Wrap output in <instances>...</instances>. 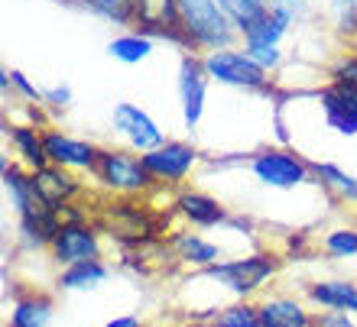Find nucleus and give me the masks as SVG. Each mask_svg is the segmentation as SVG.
I'll return each mask as SVG.
<instances>
[{
    "instance_id": "1",
    "label": "nucleus",
    "mask_w": 357,
    "mask_h": 327,
    "mask_svg": "<svg viewBox=\"0 0 357 327\" xmlns=\"http://www.w3.org/2000/svg\"><path fill=\"white\" fill-rule=\"evenodd\" d=\"M178 3V33L185 49L195 56H208L218 49L241 46V33L234 23L225 17V10L218 7V0H176Z\"/></svg>"
},
{
    "instance_id": "2",
    "label": "nucleus",
    "mask_w": 357,
    "mask_h": 327,
    "mask_svg": "<svg viewBox=\"0 0 357 327\" xmlns=\"http://www.w3.org/2000/svg\"><path fill=\"white\" fill-rule=\"evenodd\" d=\"M202 68H205L208 81L225 84V88H237V91H266L270 88V75L241 46L202 56Z\"/></svg>"
},
{
    "instance_id": "3",
    "label": "nucleus",
    "mask_w": 357,
    "mask_h": 327,
    "mask_svg": "<svg viewBox=\"0 0 357 327\" xmlns=\"http://www.w3.org/2000/svg\"><path fill=\"white\" fill-rule=\"evenodd\" d=\"M205 279H215L218 285H225L227 292L234 295H250L264 285L266 279L276 276V256L270 253H254V256H244V260H225V262H215L202 272Z\"/></svg>"
},
{
    "instance_id": "4",
    "label": "nucleus",
    "mask_w": 357,
    "mask_h": 327,
    "mask_svg": "<svg viewBox=\"0 0 357 327\" xmlns=\"http://www.w3.org/2000/svg\"><path fill=\"white\" fill-rule=\"evenodd\" d=\"M91 175L117 195H137L153 185L150 172L143 166V156H133L127 150H101Z\"/></svg>"
},
{
    "instance_id": "5",
    "label": "nucleus",
    "mask_w": 357,
    "mask_h": 327,
    "mask_svg": "<svg viewBox=\"0 0 357 327\" xmlns=\"http://www.w3.org/2000/svg\"><path fill=\"white\" fill-rule=\"evenodd\" d=\"M250 172L266 188H299L302 182H309L312 162L289 150H260L250 156Z\"/></svg>"
},
{
    "instance_id": "6",
    "label": "nucleus",
    "mask_w": 357,
    "mask_h": 327,
    "mask_svg": "<svg viewBox=\"0 0 357 327\" xmlns=\"http://www.w3.org/2000/svg\"><path fill=\"white\" fill-rule=\"evenodd\" d=\"M49 253L66 269L68 266H78V262H94V260H101V237L85 221H62Z\"/></svg>"
},
{
    "instance_id": "7",
    "label": "nucleus",
    "mask_w": 357,
    "mask_h": 327,
    "mask_svg": "<svg viewBox=\"0 0 357 327\" xmlns=\"http://www.w3.org/2000/svg\"><path fill=\"white\" fill-rule=\"evenodd\" d=\"M195 162H198V150L192 143H182V140H166L160 150L143 152V166H146L153 182H160V185L185 182L192 175Z\"/></svg>"
},
{
    "instance_id": "8",
    "label": "nucleus",
    "mask_w": 357,
    "mask_h": 327,
    "mask_svg": "<svg viewBox=\"0 0 357 327\" xmlns=\"http://www.w3.org/2000/svg\"><path fill=\"white\" fill-rule=\"evenodd\" d=\"M111 120H114V130L121 133L123 140L130 143L137 152H153V150H160L162 143H166V133L156 127V120L143 111L140 104H130V101L114 104Z\"/></svg>"
},
{
    "instance_id": "9",
    "label": "nucleus",
    "mask_w": 357,
    "mask_h": 327,
    "mask_svg": "<svg viewBox=\"0 0 357 327\" xmlns=\"http://www.w3.org/2000/svg\"><path fill=\"white\" fill-rule=\"evenodd\" d=\"M176 88H178V104H182V117L188 127H198L202 113H205V97H208V75L202 68V56H185L178 58L176 72Z\"/></svg>"
},
{
    "instance_id": "10",
    "label": "nucleus",
    "mask_w": 357,
    "mask_h": 327,
    "mask_svg": "<svg viewBox=\"0 0 357 327\" xmlns=\"http://www.w3.org/2000/svg\"><path fill=\"white\" fill-rule=\"evenodd\" d=\"M321 107V117L341 136H357V88L348 84H325L312 94Z\"/></svg>"
},
{
    "instance_id": "11",
    "label": "nucleus",
    "mask_w": 357,
    "mask_h": 327,
    "mask_svg": "<svg viewBox=\"0 0 357 327\" xmlns=\"http://www.w3.org/2000/svg\"><path fill=\"white\" fill-rule=\"evenodd\" d=\"M43 143H46V159L52 162V166L68 168V172H72V168H78V172H94L98 156H101L98 146H91V143H85V140H75V136H68V133H62V130H52V127L43 130Z\"/></svg>"
},
{
    "instance_id": "12",
    "label": "nucleus",
    "mask_w": 357,
    "mask_h": 327,
    "mask_svg": "<svg viewBox=\"0 0 357 327\" xmlns=\"http://www.w3.org/2000/svg\"><path fill=\"white\" fill-rule=\"evenodd\" d=\"M29 178H33V191H36V201L43 207H49V211H66L68 205H72V198L82 191V185H78V178L68 172V168L62 166H43L39 172H29Z\"/></svg>"
},
{
    "instance_id": "13",
    "label": "nucleus",
    "mask_w": 357,
    "mask_h": 327,
    "mask_svg": "<svg viewBox=\"0 0 357 327\" xmlns=\"http://www.w3.org/2000/svg\"><path fill=\"white\" fill-rule=\"evenodd\" d=\"M137 29L153 39H169L185 49L178 33V3L176 0H137Z\"/></svg>"
},
{
    "instance_id": "14",
    "label": "nucleus",
    "mask_w": 357,
    "mask_h": 327,
    "mask_svg": "<svg viewBox=\"0 0 357 327\" xmlns=\"http://www.w3.org/2000/svg\"><path fill=\"white\" fill-rule=\"evenodd\" d=\"M3 136H7L13 156H17L29 172H39L43 166H49L46 143H43V130L26 127V123H17V127H7V123H3Z\"/></svg>"
},
{
    "instance_id": "15",
    "label": "nucleus",
    "mask_w": 357,
    "mask_h": 327,
    "mask_svg": "<svg viewBox=\"0 0 357 327\" xmlns=\"http://www.w3.org/2000/svg\"><path fill=\"white\" fill-rule=\"evenodd\" d=\"M312 305H319L325 311H338V314H357V285L344 279H328V282H312L305 289Z\"/></svg>"
},
{
    "instance_id": "16",
    "label": "nucleus",
    "mask_w": 357,
    "mask_h": 327,
    "mask_svg": "<svg viewBox=\"0 0 357 327\" xmlns=\"http://www.w3.org/2000/svg\"><path fill=\"white\" fill-rule=\"evenodd\" d=\"M176 207H178V214L195 227L227 224V211L218 205L211 195H202V191H182V195L176 198Z\"/></svg>"
},
{
    "instance_id": "17",
    "label": "nucleus",
    "mask_w": 357,
    "mask_h": 327,
    "mask_svg": "<svg viewBox=\"0 0 357 327\" xmlns=\"http://www.w3.org/2000/svg\"><path fill=\"white\" fill-rule=\"evenodd\" d=\"M260 327H315V318L296 298H266L257 305Z\"/></svg>"
},
{
    "instance_id": "18",
    "label": "nucleus",
    "mask_w": 357,
    "mask_h": 327,
    "mask_svg": "<svg viewBox=\"0 0 357 327\" xmlns=\"http://www.w3.org/2000/svg\"><path fill=\"white\" fill-rule=\"evenodd\" d=\"M0 178H3V191H7L10 205L17 207V217H26V214H33V211L43 207L36 201V191H33V178L23 175L20 166H10V162L3 159V166H0Z\"/></svg>"
},
{
    "instance_id": "19",
    "label": "nucleus",
    "mask_w": 357,
    "mask_h": 327,
    "mask_svg": "<svg viewBox=\"0 0 357 327\" xmlns=\"http://www.w3.org/2000/svg\"><path fill=\"white\" fill-rule=\"evenodd\" d=\"M153 49H156L153 36L140 33V29H127V33H121V36H114L107 42V56L114 62H121V65H140L153 56Z\"/></svg>"
},
{
    "instance_id": "20",
    "label": "nucleus",
    "mask_w": 357,
    "mask_h": 327,
    "mask_svg": "<svg viewBox=\"0 0 357 327\" xmlns=\"http://www.w3.org/2000/svg\"><path fill=\"white\" fill-rule=\"evenodd\" d=\"M169 244L178 260L188 262V266H198V269H208V266H215V262H225L221 260V250L198 234H176Z\"/></svg>"
},
{
    "instance_id": "21",
    "label": "nucleus",
    "mask_w": 357,
    "mask_h": 327,
    "mask_svg": "<svg viewBox=\"0 0 357 327\" xmlns=\"http://www.w3.org/2000/svg\"><path fill=\"white\" fill-rule=\"evenodd\" d=\"M107 276H111V269H107L101 260L78 262V266H68V269L59 272V289H66V292H88V289L104 285V282H107Z\"/></svg>"
},
{
    "instance_id": "22",
    "label": "nucleus",
    "mask_w": 357,
    "mask_h": 327,
    "mask_svg": "<svg viewBox=\"0 0 357 327\" xmlns=\"http://www.w3.org/2000/svg\"><path fill=\"white\" fill-rule=\"evenodd\" d=\"M49 321H52V301L46 295H26L13 301L7 327H46Z\"/></svg>"
},
{
    "instance_id": "23",
    "label": "nucleus",
    "mask_w": 357,
    "mask_h": 327,
    "mask_svg": "<svg viewBox=\"0 0 357 327\" xmlns=\"http://www.w3.org/2000/svg\"><path fill=\"white\" fill-rule=\"evenodd\" d=\"M72 3L114 26H137V0H72Z\"/></svg>"
},
{
    "instance_id": "24",
    "label": "nucleus",
    "mask_w": 357,
    "mask_h": 327,
    "mask_svg": "<svg viewBox=\"0 0 357 327\" xmlns=\"http://www.w3.org/2000/svg\"><path fill=\"white\" fill-rule=\"evenodd\" d=\"M312 175L319 178L328 191H335L338 198L357 205V175L344 172V168L335 166V162H312Z\"/></svg>"
},
{
    "instance_id": "25",
    "label": "nucleus",
    "mask_w": 357,
    "mask_h": 327,
    "mask_svg": "<svg viewBox=\"0 0 357 327\" xmlns=\"http://www.w3.org/2000/svg\"><path fill=\"white\" fill-rule=\"evenodd\" d=\"M218 7L225 10V17L234 23V29L241 36L270 13V3H266V0H218Z\"/></svg>"
},
{
    "instance_id": "26",
    "label": "nucleus",
    "mask_w": 357,
    "mask_h": 327,
    "mask_svg": "<svg viewBox=\"0 0 357 327\" xmlns=\"http://www.w3.org/2000/svg\"><path fill=\"white\" fill-rule=\"evenodd\" d=\"M296 26V23H292L289 17H282V13H266L264 19H260V23H257V26H250L244 33V36H241V42H260V46H280L282 39L289 36V29Z\"/></svg>"
},
{
    "instance_id": "27",
    "label": "nucleus",
    "mask_w": 357,
    "mask_h": 327,
    "mask_svg": "<svg viewBox=\"0 0 357 327\" xmlns=\"http://www.w3.org/2000/svg\"><path fill=\"white\" fill-rule=\"evenodd\" d=\"M211 327H260V311L254 305H231L211 314Z\"/></svg>"
},
{
    "instance_id": "28",
    "label": "nucleus",
    "mask_w": 357,
    "mask_h": 327,
    "mask_svg": "<svg viewBox=\"0 0 357 327\" xmlns=\"http://www.w3.org/2000/svg\"><path fill=\"white\" fill-rule=\"evenodd\" d=\"M328 17L335 33L357 36V0H328Z\"/></svg>"
},
{
    "instance_id": "29",
    "label": "nucleus",
    "mask_w": 357,
    "mask_h": 327,
    "mask_svg": "<svg viewBox=\"0 0 357 327\" xmlns=\"http://www.w3.org/2000/svg\"><path fill=\"white\" fill-rule=\"evenodd\" d=\"M328 81L331 84H348L357 88V52H338L328 65Z\"/></svg>"
},
{
    "instance_id": "30",
    "label": "nucleus",
    "mask_w": 357,
    "mask_h": 327,
    "mask_svg": "<svg viewBox=\"0 0 357 327\" xmlns=\"http://www.w3.org/2000/svg\"><path fill=\"white\" fill-rule=\"evenodd\" d=\"M241 49H244L247 56L254 58L257 65L264 68L266 75H273V72H280V65H282V49H280V46H260V42H241Z\"/></svg>"
},
{
    "instance_id": "31",
    "label": "nucleus",
    "mask_w": 357,
    "mask_h": 327,
    "mask_svg": "<svg viewBox=\"0 0 357 327\" xmlns=\"http://www.w3.org/2000/svg\"><path fill=\"white\" fill-rule=\"evenodd\" d=\"M325 250L338 260H348V256H357V230L351 227H341V230H331L325 234Z\"/></svg>"
},
{
    "instance_id": "32",
    "label": "nucleus",
    "mask_w": 357,
    "mask_h": 327,
    "mask_svg": "<svg viewBox=\"0 0 357 327\" xmlns=\"http://www.w3.org/2000/svg\"><path fill=\"white\" fill-rule=\"evenodd\" d=\"M10 78H13V91H17L26 104H33V107H39V104H43V91H39L36 84L29 81L20 68H10Z\"/></svg>"
},
{
    "instance_id": "33",
    "label": "nucleus",
    "mask_w": 357,
    "mask_h": 327,
    "mask_svg": "<svg viewBox=\"0 0 357 327\" xmlns=\"http://www.w3.org/2000/svg\"><path fill=\"white\" fill-rule=\"evenodd\" d=\"M266 3H270L273 13H282L292 23H302V19L309 17V0H266Z\"/></svg>"
},
{
    "instance_id": "34",
    "label": "nucleus",
    "mask_w": 357,
    "mask_h": 327,
    "mask_svg": "<svg viewBox=\"0 0 357 327\" xmlns=\"http://www.w3.org/2000/svg\"><path fill=\"white\" fill-rule=\"evenodd\" d=\"M43 104H46V107H52V111H66L68 104H72V88H68V84L46 88V91H43Z\"/></svg>"
},
{
    "instance_id": "35",
    "label": "nucleus",
    "mask_w": 357,
    "mask_h": 327,
    "mask_svg": "<svg viewBox=\"0 0 357 327\" xmlns=\"http://www.w3.org/2000/svg\"><path fill=\"white\" fill-rule=\"evenodd\" d=\"M315 327H357L348 314H338V311H325L315 318Z\"/></svg>"
},
{
    "instance_id": "36",
    "label": "nucleus",
    "mask_w": 357,
    "mask_h": 327,
    "mask_svg": "<svg viewBox=\"0 0 357 327\" xmlns=\"http://www.w3.org/2000/svg\"><path fill=\"white\" fill-rule=\"evenodd\" d=\"M104 327H143V321L137 318V314H123V318H114V321H107Z\"/></svg>"
},
{
    "instance_id": "37",
    "label": "nucleus",
    "mask_w": 357,
    "mask_h": 327,
    "mask_svg": "<svg viewBox=\"0 0 357 327\" xmlns=\"http://www.w3.org/2000/svg\"><path fill=\"white\" fill-rule=\"evenodd\" d=\"M185 327H205V324H198V321H195V324H185ZM208 327H211V324H208Z\"/></svg>"
},
{
    "instance_id": "38",
    "label": "nucleus",
    "mask_w": 357,
    "mask_h": 327,
    "mask_svg": "<svg viewBox=\"0 0 357 327\" xmlns=\"http://www.w3.org/2000/svg\"><path fill=\"white\" fill-rule=\"evenodd\" d=\"M354 39H357V36H354Z\"/></svg>"
}]
</instances>
